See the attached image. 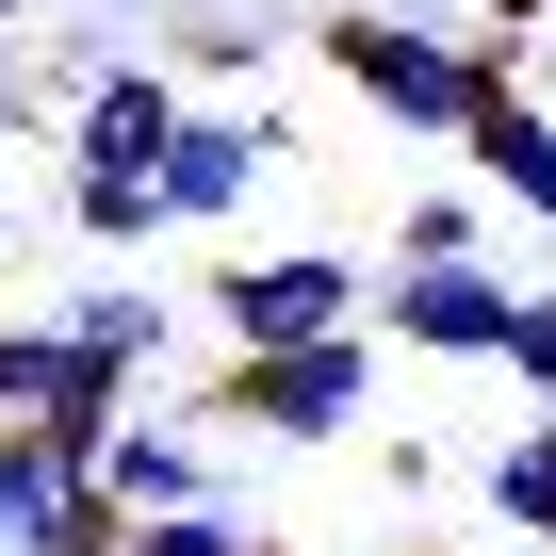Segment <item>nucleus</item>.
<instances>
[{"label": "nucleus", "instance_id": "nucleus-1", "mask_svg": "<svg viewBox=\"0 0 556 556\" xmlns=\"http://www.w3.org/2000/svg\"><path fill=\"white\" fill-rule=\"evenodd\" d=\"M328 66L377 99V131H426V148H458L475 99L523 83V50H491V34H409V17H328Z\"/></svg>", "mask_w": 556, "mask_h": 556}, {"label": "nucleus", "instance_id": "nucleus-2", "mask_svg": "<svg viewBox=\"0 0 556 556\" xmlns=\"http://www.w3.org/2000/svg\"><path fill=\"white\" fill-rule=\"evenodd\" d=\"M99 442L115 426H0V556H115Z\"/></svg>", "mask_w": 556, "mask_h": 556}, {"label": "nucleus", "instance_id": "nucleus-3", "mask_svg": "<svg viewBox=\"0 0 556 556\" xmlns=\"http://www.w3.org/2000/svg\"><path fill=\"white\" fill-rule=\"evenodd\" d=\"M213 328H229V361H295V344H344V328H361V262H344V245H278V262H229Z\"/></svg>", "mask_w": 556, "mask_h": 556}, {"label": "nucleus", "instance_id": "nucleus-4", "mask_svg": "<svg viewBox=\"0 0 556 556\" xmlns=\"http://www.w3.org/2000/svg\"><path fill=\"white\" fill-rule=\"evenodd\" d=\"M245 442H344L361 409H377V344L344 328V344H295V361H229V393H213Z\"/></svg>", "mask_w": 556, "mask_h": 556}, {"label": "nucleus", "instance_id": "nucleus-5", "mask_svg": "<svg viewBox=\"0 0 556 556\" xmlns=\"http://www.w3.org/2000/svg\"><path fill=\"white\" fill-rule=\"evenodd\" d=\"M507 295H523L507 262H393V278H361L377 344H426V361H491L507 344Z\"/></svg>", "mask_w": 556, "mask_h": 556}, {"label": "nucleus", "instance_id": "nucleus-6", "mask_svg": "<svg viewBox=\"0 0 556 556\" xmlns=\"http://www.w3.org/2000/svg\"><path fill=\"white\" fill-rule=\"evenodd\" d=\"M262 180H278V115H180L164 164H148V213L164 229H229Z\"/></svg>", "mask_w": 556, "mask_h": 556}, {"label": "nucleus", "instance_id": "nucleus-7", "mask_svg": "<svg viewBox=\"0 0 556 556\" xmlns=\"http://www.w3.org/2000/svg\"><path fill=\"white\" fill-rule=\"evenodd\" d=\"M180 115H197L180 66H99V83H66V180H148Z\"/></svg>", "mask_w": 556, "mask_h": 556}, {"label": "nucleus", "instance_id": "nucleus-8", "mask_svg": "<svg viewBox=\"0 0 556 556\" xmlns=\"http://www.w3.org/2000/svg\"><path fill=\"white\" fill-rule=\"evenodd\" d=\"M99 507H115V523H180V507H229V491H213V426H164V409L131 426V409H115V442H99Z\"/></svg>", "mask_w": 556, "mask_h": 556}, {"label": "nucleus", "instance_id": "nucleus-9", "mask_svg": "<svg viewBox=\"0 0 556 556\" xmlns=\"http://www.w3.org/2000/svg\"><path fill=\"white\" fill-rule=\"evenodd\" d=\"M50 344H66L83 377H115V393H131V377L180 344V312H164V295H131V278H83V295H50Z\"/></svg>", "mask_w": 556, "mask_h": 556}, {"label": "nucleus", "instance_id": "nucleus-10", "mask_svg": "<svg viewBox=\"0 0 556 556\" xmlns=\"http://www.w3.org/2000/svg\"><path fill=\"white\" fill-rule=\"evenodd\" d=\"M458 148H475V197H507V213H540V229H556V115H540L523 83H507V99H475V131H458Z\"/></svg>", "mask_w": 556, "mask_h": 556}, {"label": "nucleus", "instance_id": "nucleus-11", "mask_svg": "<svg viewBox=\"0 0 556 556\" xmlns=\"http://www.w3.org/2000/svg\"><path fill=\"white\" fill-rule=\"evenodd\" d=\"M475 491H491V523H507V540H556V409H523V426L491 442V475H475Z\"/></svg>", "mask_w": 556, "mask_h": 556}, {"label": "nucleus", "instance_id": "nucleus-12", "mask_svg": "<svg viewBox=\"0 0 556 556\" xmlns=\"http://www.w3.org/2000/svg\"><path fill=\"white\" fill-rule=\"evenodd\" d=\"M393 262H491V197H475V180H426V197L393 213Z\"/></svg>", "mask_w": 556, "mask_h": 556}, {"label": "nucleus", "instance_id": "nucleus-13", "mask_svg": "<svg viewBox=\"0 0 556 556\" xmlns=\"http://www.w3.org/2000/svg\"><path fill=\"white\" fill-rule=\"evenodd\" d=\"M491 361H507V377L556 409V278H523V295H507V344H491Z\"/></svg>", "mask_w": 556, "mask_h": 556}, {"label": "nucleus", "instance_id": "nucleus-14", "mask_svg": "<svg viewBox=\"0 0 556 556\" xmlns=\"http://www.w3.org/2000/svg\"><path fill=\"white\" fill-rule=\"evenodd\" d=\"M66 229L83 245H148L164 213H148V180H66Z\"/></svg>", "mask_w": 556, "mask_h": 556}, {"label": "nucleus", "instance_id": "nucleus-15", "mask_svg": "<svg viewBox=\"0 0 556 556\" xmlns=\"http://www.w3.org/2000/svg\"><path fill=\"white\" fill-rule=\"evenodd\" d=\"M17 99H34V66H17V50H0V131H17Z\"/></svg>", "mask_w": 556, "mask_h": 556}]
</instances>
